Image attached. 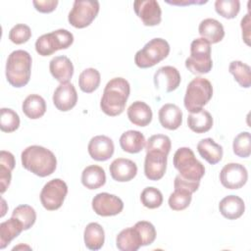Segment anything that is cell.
I'll use <instances>...</instances> for the list:
<instances>
[{
	"label": "cell",
	"instance_id": "6da1fadb",
	"mask_svg": "<svg viewBox=\"0 0 251 251\" xmlns=\"http://www.w3.org/2000/svg\"><path fill=\"white\" fill-rule=\"evenodd\" d=\"M174 167L178 171L175 177L174 186L195 192L200 185V180L205 175V167L199 162L194 152L189 147H180L174 154Z\"/></svg>",
	"mask_w": 251,
	"mask_h": 251
},
{
	"label": "cell",
	"instance_id": "7a4b0ae2",
	"mask_svg": "<svg viewBox=\"0 0 251 251\" xmlns=\"http://www.w3.org/2000/svg\"><path fill=\"white\" fill-rule=\"evenodd\" d=\"M130 93V85L124 77L110 79L103 91L100 101V108L104 114L110 117L121 115Z\"/></svg>",
	"mask_w": 251,
	"mask_h": 251
},
{
	"label": "cell",
	"instance_id": "3957f363",
	"mask_svg": "<svg viewBox=\"0 0 251 251\" xmlns=\"http://www.w3.org/2000/svg\"><path fill=\"white\" fill-rule=\"evenodd\" d=\"M21 160L25 170L40 177L52 175L57 167V159L54 153L39 145H31L24 149Z\"/></svg>",
	"mask_w": 251,
	"mask_h": 251
},
{
	"label": "cell",
	"instance_id": "277c9868",
	"mask_svg": "<svg viewBox=\"0 0 251 251\" xmlns=\"http://www.w3.org/2000/svg\"><path fill=\"white\" fill-rule=\"evenodd\" d=\"M32 59L25 50H15L8 56L6 62V78L14 87L20 88L26 85L30 78Z\"/></svg>",
	"mask_w": 251,
	"mask_h": 251
},
{
	"label": "cell",
	"instance_id": "5b68a950",
	"mask_svg": "<svg viewBox=\"0 0 251 251\" xmlns=\"http://www.w3.org/2000/svg\"><path fill=\"white\" fill-rule=\"evenodd\" d=\"M212 96V83L207 78L197 76L188 83L183 98V104L190 113L198 112L208 104Z\"/></svg>",
	"mask_w": 251,
	"mask_h": 251
},
{
	"label": "cell",
	"instance_id": "8992f818",
	"mask_svg": "<svg viewBox=\"0 0 251 251\" xmlns=\"http://www.w3.org/2000/svg\"><path fill=\"white\" fill-rule=\"evenodd\" d=\"M186 69L194 75L208 74L213 67L211 58V44L199 37L190 44V56L185 60Z\"/></svg>",
	"mask_w": 251,
	"mask_h": 251
},
{
	"label": "cell",
	"instance_id": "52a82bcc",
	"mask_svg": "<svg viewBox=\"0 0 251 251\" xmlns=\"http://www.w3.org/2000/svg\"><path fill=\"white\" fill-rule=\"evenodd\" d=\"M170 50L171 48L167 40L160 37L153 38L135 53L134 63L141 69L151 68L167 58Z\"/></svg>",
	"mask_w": 251,
	"mask_h": 251
},
{
	"label": "cell",
	"instance_id": "ba28073f",
	"mask_svg": "<svg viewBox=\"0 0 251 251\" xmlns=\"http://www.w3.org/2000/svg\"><path fill=\"white\" fill-rule=\"evenodd\" d=\"M73 42V33L67 29L60 28L39 36L35 41V50L40 56L46 57L58 50L69 48Z\"/></svg>",
	"mask_w": 251,
	"mask_h": 251
},
{
	"label": "cell",
	"instance_id": "9c48e42d",
	"mask_svg": "<svg viewBox=\"0 0 251 251\" xmlns=\"http://www.w3.org/2000/svg\"><path fill=\"white\" fill-rule=\"evenodd\" d=\"M100 4L96 0H75L69 13V23L76 28L88 26L97 17Z\"/></svg>",
	"mask_w": 251,
	"mask_h": 251
},
{
	"label": "cell",
	"instance_id": "30bf717a",
	"mask_svg": "<svg viewBox=\"0 0 251 251\" xmlns=\"http://www.w3.org/2000/svg\"><path fill=\"white\" fill-rule=\"evenodd\" d=\"M68 194V185L61 178H53L44 184L40 192V202L48 211L59 209Z\"/></svg>",
	"mask_w": 251,
	"mask_h": 251
},
{
	"label": "cell",
	"instance_id": "8fae6325",
	"mask_svg": "<svg viewBox=\"0 0 251 251\" xmlns=\"http://www.w3.org/2000/svg\"><path fill=\"white\" fill-rule=\"evenodd\" d=\"M248 179L246 168L238 163H228L220 172V180L223 186L228 189L241 188Z\"/></svg>",
	"mask_w": 251,
	"mask_h": 251
},
{
	"label": "cell",
	"instance_id": "7c38bea8",
	"mask_svg": "<svg viewBox=\"0 0 251 251\" xmlns=\"http://www.w3.org/2000/svg\"><path fill=\"white\" fill-rule=\"evenodd\" d=\"M93 211L102 217H111L120 214L124 209L123 200L108 192H101L96 194L92 199Z\"/></svg>",
	"mask_w": 251,
	"mask_h": 251
},
{
	"label": "cell",
	"instance_id": "4fadbf2b",
	"mask_svg": "<svg viewBox=\"0 0 251 251\" xmlns=\"http://www.w3.org/2000/svg\"><path fill=\"white\" fill-rule=\"evenodd\" d=\"M168 154L158 150H147L144 160V175L150 180L161 179L167 170Z\"/></svg>",
	"mask_w": 251,
	"mask_h": 251
},
{
	"label": "cell",
	"instance_id": "5bb4252c",
	"mask_svg": "<svg viewBox=\"0 0 251 251\" xmlns=\"http://www.w3.org/2000/svg\"><path fill=\"white\" fill-rule=\"evenodd\" d=\"M133 10L144 25H157L162 21V10L156 0H136Z\"/></svg>",
	"mask_w": 251,
	"mask_h": 251
},
{
	"label": "cell",
	"instance_id": "9a60e30c",
	"mask_svg": "<svg viewBox=\"0 0 251 251\" xmlns=\"http://www.w3.org/2000/svg\"><path fill=\"white\" fill-rule=\"evenodd\" d=\"M180 74L173 66H164L159 68L153 76L156 89L163 92H172L180 84Z\"/></svg>",
	"mask_w": 251,
	"mask_h": 251
},
{
	"label": "cell",
	"instance_id": "2e32d148",
	"mask_svg": "<svg viewBox=\"0 0 251 251\" xmlns=\"http://www.w3.org/2000/svg\"><path fill=\"white\" fill-rule=\"evenodd\" d=\"M53 103L61 112H67L73 109L77 102V93L75 87L71 82L60 83L54 91Z\"/></svg>",
	"mask_w": 251,
	"mask_h": 251
},
{
	"label": "cell",
	"instance_id": "e0dca14e",
	"mask_svg": "<svg viewBox=\"0 0 251 251\" xmlns=\"http://www.w3.org/2000/svg\"><path fill=\"white\" fill-rule=\"evenodd\" d=\"M89 156L95 161H107L115 151L113 140L106 135H96L92 137L87 146Z\"/></svg>",
	"mask_w": 251,
	"mask_h": 251
},
{
	"label": "cell",
	"instance_id": "ac0fdd59",
	"mask_svg": "<svg viewBox=\"0 0 251 251\" xmlns=\"http://www.w3.org/2000/svg\"><path fill=\"white\" fill-rule=\"evenodd\" d=\"M109 171L113 179L119 182H126L131 180L136 176L137 166L129 159L118 158L111 163Z\"/></svg>",
	"mask_w": 251,
	"mask_h": 251
},
{
	"label": "cell",
	"instance_id": "d6986e66",
	"mask_svg": "<svg viewBox=\"0 0 251 251\" xmlns=\"http://www.w3.org/2000/svg\"><path fill=\"white\" fill-rule=\"evenodd\" d=\"M158 118L163 127L175 130L177 129L182 123V111L176 104L167 103L160 108Z\"/></svg>",
	"mask_w": 251,
	"mask_h": 251
},
{
	"label": "cell",
	"instance_id": "ffe728a7",
	"mask_svg": "<svg viewBox=\"0 0 251 251\" xmlns=\"http://www.w3.org/2000/svg\"><path fill=\"white\" fill-rule=\"evenodd\" d=\"M49 70L52 76L60 83L69 82L74 75V65L72 61L64 55L54 57L49 63Z\"/></svg>",
	"mask_w": 251,
	"mask_h": 251
},
{
	"label": "cell",
	"instance_id": "44dd1931",
	"mask_svg": "<svg viewBox=\"0 0 251 251\" xmlns=\"http://www.w3.org/2000/svg\"><path fill=\"white\" fill-rule=\"evenodd\" d=\"M219 210L223 217L227 220L240 218L245 211V204L242 198L236 195H227L219 203Z\"/></svg>",
	"mask_w": 251,
	"mask_h": 251
},
{
	"label": "cell",
	"instance_id": "7402d4cb",
	"mask_svg": "<svg viewBox=\"0 0 251 251\" xmlns=\"http://www.w3.org/2000/svg\"><path fill=\"white\" fill-rule=\"evenodd\" d=\"M198 31L201 38L207 40L210 44L220 42L225 36L224 25L219 21L212 18H207L201 21L198 26Z\"/></svg>",
	"mask_w": 251,
	"mask_h": 251
},
{
	"label": "cell",
	"instance_id": "603a6c76",
	"mask_svg": "<svg viewBox=\"0 0 251 251\" xmlns=\"http://www.w3.org/2000/svg\"><path fill=\"white\" fill-rule=\"evenodd\" d=\"M127 118L135 126H146L153 118V113L148 104L143 101H135L127 108Z\"/></svg>",
	"mask_w": 251,
	"mask_h": 251
},
{
	"label": "cell",
	"instance_id": "cb8c5ba5",
	"mask_svg": "<svg viewBox=\"0 0 251 251\" xmlns=\"http://www.w3.org/2000/svg\"><path fill=\"white\" fill-rule=\"evenodd\" d=\"M116 246L121 251H137L141 246V238L133 226L124 228L116 237Z\"/></svg>",
	"mask_w": 251,
	"mask_h": 251
},
{
	"label": "cell",
	"instance_id": "d4e9b609",
	"mask_svg": "<svg viewBox=\"0 0 251 251\" xmlns=\"http://www.w3.org/2000/svg\"><path fill=\"white\" fill-rule=\"evenodd\" d=\"M197 151L199 155L211 165L218 164L224 154L223 147L210 137L201 139L198 142Z\"/></svg>",
	"mask_w": 251,
	"mask_h": 251
},
{
	"label": "cell",
	"instance_id": "484cf974",
	"mask_svg": "<svg viewBox=\"0 0 251 251\" xmlns=\"http://www.w3.org/2000/svg\"><path fill=\"white\" fill-rule=\"evenodd\" d=\"M146 140L144 135L138 130H127L125 131L120 137L121 148L127 153L135 154L139 153L145 146Z\"/></svg>",
	"mask_w": 251,
	"mask_h": 251
},
{
	"label": "cell",
	"instance_id": "4316f807",
	"mask_svg": "<svg viewBox=\"0 0 251 251\" xmlns=\"http://www.w3.org/2000/svg\"><path fill=\"white\" fill-rule=\"evenodd\" d=\"M106 182V174L103 168L97 165L87 166L81 173V183L88 189H97Z\"/></svg>",
	"mask_w": 251,
	"mask_h": 251
},
{
	"label": "cell",
	"instance_id": "83f0119b",
	"mask_svg": "<svg viewBox=\"0 0 251 251\" xmlns=\"http://www.w3.org/2000/svg\"><path fill=\"white\" fill-rule=\"evenodd\" d=\"M84 244L89 250H99L104 245L105 232L98 223H89L83 231Z\"/></svg>",
	"mask_w": 251,
	"mask_h": 251
},
{
	"label": "cell",
	"instance_id": "f1b7e54d",
	"mask_svg": "<svg viewBox=\"0 0 251 251\" xmlns=\"http://www.w3.org/2000/svg\"><path fill=\"white\" fill-rule=\"evenodd\" d=\"M24 230L23 224L16 218L11 217L9 220L0 224V249H4L10 242L18 237Z\"/></svg>",
	"mask_w": 251,
	"mask_h": 251
},
{
	"label": "cell",
	"instance_id": "f546056e",
	"mask_svg": "<svg viewBox=\"0 0 251 251\" xmlns=\"http://www.w3.org/2000/svg\"><path fill=\"white\" fill-rule=\"evenodd\" d=\"M16 165L14 155L5 150L0 151V186L1 194L9 187L12 179V171Z\"/></svg>",
	"mask_w": 251,
	"mask_h": 251
},
{
	"label": "cell",
	"instance_id": "4dcf8cb0",
	"mask_svg": "<svg viewBox=\"0 0 251 251\" xmlns=\"http://www.w3.org/2000/svg\"><path fill=\"white\" fill-rule=\"evenodd\" d=\"M187 126L196 133H204L212 128L213 118L208 111L201 109L198 112L190 113L188 115Z\"/></svg>",
	"mask_w": 251,
	"mask_h": 251
},
{
	"label": "cell",
	"instance_id": "1f68e13d",
	"mask_svg": "<svg viewBox=\"0 0 251 251\" xmlns=\"http://www.w3.org/2000/svg\"><path fill=\"white\" fill-rule=\"evenodd\" d=\"M22 110L27 118L31 120H36L41 118L45 114L46 102L40 95L30 94L24 100Z\"/></svg>",
	"mask_w": 251,
	"mask_h": 251
},
{
	"label": "cell",
	"instance_id": "d6a6232c",
	"mask_svg": "<svg viewBox=\"0 0 251 251\" xmlns=\"http://www.w3.org/2000/svg\"><path fill=\"white\" fill-rule=\"evenodd\" d=\"M100 73L94 68H87L83 70L78 76V85L81 91L91 93L96 90L100 84Z\"/></svg>",
	"mask_w": 251,
	"mask_h": 251
},
{
	"label": "cell",
	"instance_id": "836d02e7",
	"mask_svg": "<svg viewBox=\"0 0 251 251\" xmlns=\"http://www.w3.org/2000/svg\"><path fill=\"white\" fill-rule=\"evenodd\" d=\"M228 72L233 75L235 81L244 88H249L251 85V69L241 61H232L228 66Z\"/></svg>",
	"mask_w": 251,
	"mask_h": 251
},
{
	"label": "cell",
	"instance_id": "e575fe53",
	"mask_svg": "<svg viewBox=\"0 0 251 251\" xmlns=\"http://www.w3.org/2000/svg\"><path fill=\"white\" fill-rule=\"evenodd\" d=\"M192 199V192L182 187H175L173 193H171L168 203L172 210L181 211L186 209Z\"/></svg>",
	"mask_w": 251,
	"mask_h": 251
},
{
	"label": "cell",
	"instance_id": "d590c367",
	"mask_svg": "<svg viewBox=\"0 0 251 251\" xmlns=\"http://www.w3.org/2000/svg\"><path fill=\"white\" fill-rule=\"evenodd\" d=\"M12 217L18 219L24 226V230L29 229L36 221L35 210L26 204L17 206L12 213Z\"/></svg>",
	"mask_w": 251,
	"mask_h": 251
},
{
	"label": "cell",
	"instance_id": "8d00e7d4",
	"mask_svg": "<svg viewBox=\"0 0 251 251\" xmlns=\"http://www.w3.org/2000/svg\"><path fill=\"white\" fill-rule=\"evenodd\" d=\"M233 153L240 158H247L251 154V135L248 131L238 133L232 142Z\"/></svg>",
	"mask_w": 251,
	"mask_h": 251
},
{
	"label": "cell",
	"instance_id": "74e56055",
	"mask_svg": "<svg viewBox=\"0 0 251 251\" xmlns=\"http://www.w3.org/2000/svg\"><path fill=\"white\" fill-rule=\"evenodd\" d=\"M140 201L144 207L148 209H156L163 203V194L158 188L147 186L140 194Z\"/></svg>",
	"mask_w": 251,
	"mask_h": 251
},
{
	"label": "cell",
	"instance_id": "f35d334b",
	"mask_svg": "<svg viewBox=\"0 0 251 251\" xmlns=\"http://www.w3.org/2000/svg\"><path fill=\"white\" fill-rule=\"evenodd\" d=\"M0 128L4 132H13L20 126L19 115L10 108H1L0 110Z\"/></svg>",
	"mask_w": 251,
	"mask_h": 251
},
{
	"label": "cell",
	"instance_id": "ab89813d",
	"mask_svg": "<svg viewBox=\"0 0 251 251\" xmlns=\"http://www.w3.org/2000/svg\"><path fill=\"white\" fill-rule=\"evenodd\" d=\"M215 10L226 19H234L239 13L240 2L238 0H217Z\"/></svg>",
	"mask_w": 251,
	"mask_h": 251
},
{
	"label": "cell",
	"instance_id": "60d3db41",
	"mask_svg": "<svg viewBox=\"0 0 251 251\" xmlns=\"http://www.w3.org/2000/svg\"><path fill=\"white\" fill-rule=\"evenodd\" d=\"M172 147L171 138L165 134H154L148 138L145 144L147 150H158L169 155Z\"/></svg>",
	"mask_w": 251,
	"mask_h": 251
},
{
	"label": "cell",
	"instance_id": "b9f144b4",
	"mask_svg": "<svg viewBox=\"0 0 251 251\" xmlns=\"http://www.w3.org/2000/svg\"><path fill=\"white\" fill-rule=\"evenodd\" d=\"M134 227L137 229L139 236L141 238L142 246L152 244L156 239V229L155 226L147 221H139L134 225Z\"/></svg>",
	"mask_w": 251,
	"mask_h": 251
},
{
	"label": "cell",
	"instance_id": "7bdbcfd3",
	"mask_svg": "<svg viewBox=\"0 0 251 251\" xmlns=\"http://www.w3.org/2000/svg\"><path fill=\"white\" fill-rule=\"evenodd\" d=\"M31 37L30 27L25 24H17L9 31V39L15 44H23Z\"/></svg>",
	"mask_w": 251,
	"mask_h": 251
},
{
	"label": "cell",
	"instance_id": "ee69618b",
	"mask_svg": "<svg viewBox=\"0 0 251 251\" xmlns=\"http://www.w3.org/2000/svg\"><path fill=\"white\" fill-rule=\"evenodd\" d=\"M58 0H33L32 4L34 8L40 12V13H51L53 12L57 5H58Z\"/></svg>",
	"mask_w": 251,
	"mask_h": 251
},
{
	"label": "cell",
	"instance_id": "f6af8a7d",
	"mask_svg": "<svg viewBox=\"0 0 251 251\" xmlns=\"http://www.w3.org/2000/svg\"><path fill=\"white\" fill-rule=\"evenodd\" d=\"M240 26L242 29V38L245 43L249 46L250 45V14L247 13L241 20Z\"/></svg>",
	"mask_w": 251,
	"mask_h": 251
},
{
	"label": "cell",
	"instance_id": "bcb514c9",
	"mask_svg": "<svg viewBox=\"0 0 251 251\" xmlns=\"http://www.w3.org/2000/svg\"><path fill=\"white\" fill-rule=\"evenodd\" d=\"M207 0H166V3L171 4V5H176V6H187V5H192V4H205L207 3Z\"/></svg>",
	"mask_w": 251,
	"mask_h": 251
},
{
	"label": "cell",
	"instance_id": "7dc6e473",
	"mask_svg": "<svg viewBox=\"0 0 251 251\" xmlns=\"http://www.w3.org/2000/svg\"><path fill=\"white\" fill-rule=\"evenodd\" d=\"M1 202H2V205H3V210H2V214H1V217H3L4 215H5V213H6V210H5V206H6V202H5V200L2 198L1 199Z\"/></svg>",
	"mask_w": 251,
	"mask_h": 251
}]
</instances>
